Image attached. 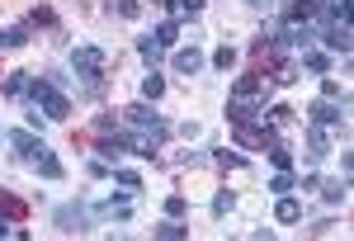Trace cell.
<instances>
[{
  "instance_id": "7c38bea8",
  "label": "cell",
  "mask_w": 354,
  "mask_h": 241,
  "mask_svg": "<svg viewBox=\"0 0 354 241\" xmlns=\"http://www.w3.org/2000/svg\"><path fill=\"white\" fill-rule=\"evenodd\" d=\"M322 157H330V133L326 128H307V161H322Z\"/></svg>"
},
{
  "instance_id": "8fae6325",
  "label": "cell",
  "mask_w": 354,
  "mask_h": 241,
  "mask_svg": "<svg viewBox=\"0 0 354 241\" xmlns=\"http://www.w3.org/2000/svg\"><path fill=\"white\" fill-rule=\"evenodd\" d=\"M265 114L260 100H227V123H255Z\"/></svg>"
},
{
  "instance_id": "836d02e7",
  "label": "cell",
  "mask_w": 354,
  "mask_h": 241,
  "mask_svg": "<svg viewBox=\"0 0 354 241\" xmlns=\"http://www.w3.org/2000/svg\"><path fill=\"white\" fill-rule=\"evenodd\" d=\"M203 5H208V0H175V10H180V15H203Z\"/></svg>"
},
{
  "instance_id": "e0dca14e",
  "label": "cell",
  "mask_w": 354,
  "mask_h": 241,
  "mask_svg": "<svg viewBox=\"0 0 354 241\" xmlns=\"http://www.w3.org/2000/svg\"><path fill=\"white\" fill-rule=\"evenodd\" d=\"M317 189H322L326 204H345L350 199V180H317Z\"/></svg>"
},
{
  "instance_id": "d6986e66",
  "label": "cell",
  "mask_w": 354,
  "mask_h": 241,
  "mask_svg": "<svg viewBox=\"0 0 354 241\" xmlns=\"http://www.w3.org/2000/svg\"><path fill=\"white\" fill-rule=\"evenodd\" d=\"M151 232H156V237H165V241H185V237H189V227H185L180 217H165V222H156V227H151Z\"/></svg>"
},
{
  "instance_id": "484cf974",
  "label": "cell",
  "mask_w": 354,
  "mask_h": 241,
  "mask_svg": "<svg viewBox=\"0 0 354 241\" xmlns=\"http://www.w3.org/2000/svg\"><path fill=\"white\" fill-rule=\"evenodd\" d=\"M232 208H236V194H232V189H218V199H213V217H227Z\"/></svg>"
},
{
  "instance_id": "f1b7e54d",
  "label": "cell",
  "mask_w": 354,
  "mask_h": 241,
  "mask_svg": "<svg viewBox=\"0 0 354 241\" xmlns=\"http://www.w3.org/2000/svg\"><path fill=\"white\" fill-rule=\"evenodd\" d=\"M0 43H5V53H15V48H24V43H28V33H24V28H5Z\"/></svg>"
},
{
  "instance_id": "f546056e",
  "label": "cell",
  "mask_w": 354,
  "mask_h": 241,
  "mask_svg": "<svg viewBox=\"0 0 354 241\" xmlns=\"http://www.w3.org/2000/svg\"><path fill=\"white\" fill-rule=\"evenodd\" d=\"M213 66H218V71H232V66H236V48H227V43H222L218 53H213Z\"/></svg>"
},
{
  "instance_id": "d590c367",
  "label": "cell",
  "mask_w": 354,
  "mask_h": 241,
  "mask_svg": "<svg viewBox=\"0 0 354 241\" xmlns=\"http://www.w3.org/2000/svg\"><path fill=\"white\" fill-rule=\"evenodd\" d=\"M95 133H113V114H100L95 118Z\"/></svg>"
},
{
  "instance_id": "74e56055",
  "label": "cell",
  "mask_w": 354,
  "mask_h": 241,
  "mask_svg": "<svg viewBox=\"0 0 354 241\" xmlns=\"http://www.w3.org/2000/svg\"><path fill=\"white\" fill-rule=\"evenodd\" d=\"M151 5H156V10H175V0H151Z\"/></svg>"
},
{
  "instance_id": "ba28073f",
  "label": "cell",
  "mask_w": 354,
  "mask_h": 241,
  "mask_svg": "<svg viewBox=\"0 0 354 241\" xmlns=\"http://www.w3.org/2000/svg\"><path fill=\"white\" fill-rule=\"evenodd\" d=\"M232 100H260L265 105V76L250 66L245 76H236V85H232Z\"/></svg>"
},
{
  "instance_id": "e575fe53",
  "label": "cell",
  "mask_w": 354,
  "mask_h": 241,
  "mask_svg": "<svg viewBox=\"0 0 354 241\" xmlns=\"http://www.w3.org/2000/svg\"><path fill=\"white\" fill-rule=\"evenodd\" d=\"M322 100H340V85L335 80H322Z\"/></svg>"
},
{
  "instance_id": "83f0119b",
  "label": "cell",
  "mask_w": 354,
  "mask_h": 241,
  "mask_svg": "<svg viewBox=\"0 0 354 241\" xmlns=\"http://www.w3.org/2000/svg\"><path fill=\"white\" fill-rule=\"evenodd\" d=\"M28 24H43V28H57V15L48 10V5H33L28 10Z\"/></svg>"
},
{
  "instance_id": "ffe728a7",
  "label": "cell",
  "mask_w": 354,
  "mask_h": 241,
  "mask_svg": "<svg viewBox=\"0 0 354 241\" xmlns=\"http://www.w3.org/2000/svg\"><path fill=\"white\" fill-rule=\"evenodd\" d=\"M265 152H270V161L279 166V170H293V152H288V142H283V137H274Z\"/></svg>"
},
{
  "instance_id": "603a6c76",
  "label": "cell",
  "mask_w": 354,
  "mask_h": 241,
  "mask_svg": "<svg viewBox=\"0 0 354 241\" xmlns=\"http://www.w3.org/2000/svg\"><path fill=\"white\" fill-rule=\"evenodd\" d=\"M151 38H156V43H161V48H175V43H180V24H175V19H165V24L156 28V33H151Z\"/></svg>"
},
{
  "instance_id": "7402d4cb",
  "label": "cell",
  "mask_w": 354,
  "mask_h": 241,
  "mask_svg": "<svg viewBox=\"0 0 354 241\" xmlns=\"http://www.w3.org/2000/svg\"><path fill=\"white\" fill-rule=\"evenodd\" d=\"M161 95H165V76H156V71H147V76H142V100H151V105H156Z\"/></svg>"
},
{
  "instance_id": "4dcf8cb0",
  "label": "cell",
  "mask_w": 354,
  "mask_h": 241,
  "mask_svg": "<svg viewBox=\"0 0 354 241\" xmlns=\"http://www.w3.org/2000/svg\"><path fill=\"white\" fill-rule=\"evenodd\" d=\"M189 213V199H185V194H170V199H165V217H185Z\"/></svg>"
},
{
  "instance_id": "2e32d148",
  "label": "cell",
  "mask_w": 354,
  "mask_h": 241,
  "mask_svg": "<svg viewBox=\"0 0 354 241\" xmlns=\"http://www.w3.org/2000/svg\"><path fill=\"white\" fill-rule=\"evenodd\" d=\"M0 90H5V100H28V71H10Z\"/></svg>"
},
{
  "instance_id": "5bb4252c",
  "label": "cell",
  "mask_w": 354,
  "mask_h": 241,
  "mask_svg": "<svg viewBox=\"0 0 354 241\" xmlns=\"http://www.w3.org/2000/svg\"><path fill=\"white\" fill-rule=\"evenodd\" d=\"M175 71H180V76H198V71H203V53L189 43L185 53H175Z\"/></svg>"
},
{
  "instance_id": "d4e9b609",
  "label": "cell",
  "mask_w": 354,
  "mask_h": 241,
  "mask_svg": "<svg viewBox=\"0 0 354 241\" xmlns=\"http://www.w3.org/2000/svg\"><path fill=\"white\" fill-rule=\"evenodd\" d=\"M302 66H307V71H317V76H326V71H330V57L326 53H302Z\"/></svg>"
},
{
  "instance_id": "8d00e7d4",
  "label": "cell",
  "mask_w": 354,
  "mask_h": 241,
  "mask_svg": "<svg viewBox=\"0 0 354 241\" xmlns=\"http://www.w3.org/2000/svg\"><path fill=\"white\" fill-rule=\"evenodd\" d=\"M10 232H15V227H10V217H0V237H10Z\"/></svg>"
},
{
  "instance_id": "7a4b0ae2",
  "label": "cell",
  "mask_w": 354,
  "mask_h": 241,
  "mask_svg": "<svg viewBox=\"0 0 354 241\" xmlns=\"http://www.w3.org/2000/svg\"><path fill=\"white\" fill-rule=\"evenodd\" d=\"M28 105L38 109L43 118H53V123H66V118H71V100H66V90H62L53 76L28 80Z\"/></svg>"
},
{
  "instance_id": "44dd1931",
  "label": "cell",
  "mask_w": 354,
  "mask_h": 241,
  "mask_svg": "<svg viewBox=\"0 0 354 241\" xmlns=\"http://www.w3.org/2000/svg\"><path fill=\"white\" fill-rule=\"evenodd\" d=\"M161 43H156V38H137V57H142V62H147V66H151V71H156V62H161Z\"/></svg>"
},
{
  "instance_id": "5b68a950",
  "label": "cell",
  "mask_w": 354,
  "mask_h": 241,
  "mask_svg": "<svg viewBox=\"0 0 354 241\" xmlns=\"http://www.w3.org/2000/svg\"><path fill=\"white\" fill-rule=\"evenodd\" d=\"M53 222H57V232L81 237V232H90V208H85L81 199H76V204H62V208L53 213Z\"/></svg>"
},
{
  "instance_id": "9c48e42d",
  "label": "cell",
  "mask_w": 354,
  "mask_h": 241,
  "mask_svg": "<svg viewBox=\"0 0 354 241\" xmlns=\"http://www.w3.org/2000/svg\"><path fill=\"white\" fill-rule=\"evenodd\" d=\"M123 152H133V147H128V137H118V133H100V142H95V157H100V161L118 166V157H123Z\"/></svg>"
},
{
  "instance_id": "1f68e13d",
  "label": "cell",
  "mask_w": 354,
  "mask_h": 241,
  "mask_svg": "<svg viewBox=\"0 0 354 241\" xmlns=\"http://www.w3.org/2000/svg\"><path fill=\"white\" fill-rule=\"evenodd\" d=\"M293 185H298V180H293V170H279V175L270 180V189H274V194H293Z\"/></svg>"
},
{
  "instance_id": "cb8c5ba5",
  "label": "cell",
  "mask_w": 354,
  "mask_h": 241,
  "mask_svg": "<svg viewBox=\"0 0 354 241\" xmlns=\"http://www.w3.org/2000/svg\"><path fill=\"white\" fill-rule=\"evenodd\" d=\"M109 10L118 19H137V15H142V0H109Z\"/></svg>"
},
{
  "instance_id": "9a60e30c",
  "label": "cell",
  "mask_w": 354,
  "mask_h": 241,
  "mask_svg": "<svg viewBox=\"0 0 354 241\" xmlns=\"http://www.w3.org/2000/svg\"><path fill=\"white\" fill-rule=\"evenodd\" d=\"M33 170H38V175H43V180H62V175H66V166H62V161H57V152H53V147H48V152H43V157L33 161Z\"/></svg>"
},
{
  "instance_id": "d6a6232c",
  "label": "cell",
  "mask_w": 354,
  "mask_h": 241,
  "mask_svg": "<svg viewBox=\"0 0 354 241\" xmlns=\"http://www.w3.org/2000/svg\"><path fill=\"white\" fill-rule=\"evenodd\" d=\"M113 180L123 189H142V175H137V170H123V166H113Z\"/></svg>"
},
{
  "instance_id": "277c9868",
  "label": "cell",
  "mask_w": 354,
  "mask_h": 241,
  "mask_svg": "<svg viewBox=\"0 0 354 241\" xmlns=\"http://www.w3.org/2000/svg\"><path fill=\"white\" fill-rule=\"evenodd\" d=\"M5 142H10L15 161H24V166H33V161L48 152V142H43L38 133H28V128H15V133H5Z\"/></svg>"
},
{
  "instance_id": "ac0fdd59",
  "label": "cell",
  "mask_w": 354,
  "mask_h": 241,
  "mask_svg": "<svg viewBox=\"0 0 354 241\" xmlns=\"http://www.w3.org/2000/svg\"><path fill=\"white\" fill-rule=\"evenodd\" d=\"M274 217H279V222H302V204L293 199V194H279V208H274Z\"/></svg>"
},
{
  "instance_id": "30bf717a",
  "label": "cell",
  "mask_w": 354,
  "mask_h": 241,
  "mask_svg": "<svg viewBox=\"0 0 354 241\" xmlns=\"http://www.w3.org/2000/svg\"><path fill=\"white\" fill-rule=\"evenodd\" d=\"M322 43H326V53H340L350 57V24H322Z\"/></svg>"
},
{
  "instance_id": "6da1fadb",
  "label": "cell",
  "mask_w": 354,
  "mask_h": 241,
  "mask_svg": "<svg viewBox=\"0 0 354 241\" xmlns=\"http://www.w3.org/2000/svg\"><path fill=\"white\" fill-rule=\"evenodd\" d=\"M71 71L81 80L85 100H100L104 95V80H109V53L95 48V43H81V48H71Z\"/></svg>"
},
{
  "instance_id": "8992f818",
  "label": "cell",
  "mask_w": 354,
  "mask_h": 241,
  "mask_svg": "<svg viewBox=\"0 0 354 241\" xmlns=\"http://www.w3.org/2000/svg\"><path fill=\"white\" fill-rule=\"evenodd\" d=\"M232 133H236V147H250V152L270 147L274 137H279L270 123H265V118H255V123H232Z\"/></svg>"
},
{
  "instance_id": "4fadbf2b",
  "label": "cell",
  "mask_w": 354,
  "mask_h": 241,
  "mask_svg": "<svg viewBox=\"0 0 354 241\" xmlns=\"http://www.w3.org/2000/svg\"><path fill=\"white\" fill-rule=\"evenodd\" d=\"M0 217H10V222H24V217H28V204L19 199V194L0 189Z\"/></svg>"
},
{
  "instance_id": "4316f807",
  "label": "cell",
  "mask_w": 354,
  "mask_h": 241,
  "mask_svg": "<svg viewBox=\"0 0 354 241\" xmlns=\"http://www.w3.org/2000/svg\"><path fill=\"white\" fill-rule=\"evenodd\" d=\"M213 161H218L222 170H241L245 157H236V152H222V147H213Z\"/></svg>"
},
{
  "instance_id": "52a82bcc",
  "label": "cell",
  "mask_w": 354,
  "mask_h": 241,
  "mask_svg": "<svg viewBox=\"0 0 354 241\" xmlns=\"http://www.w3.org/2000/svg\"><path fill=\"white\" fill-rule=\"evenodd\" d=\"M307 118L317 123V128H335V123H345V100L335 105V100H317V105L307 109Z\"/></svg>"
},
{
  "instance_id": "3957f363",
  "label": "cell",
  "mask_w": 354,
  "mask_h": 241,
  "mask_svg": "<svg viewBox=\"0 0 354 241\" xmlns=\"http://www.w3.org/2000/svg\"><path fill=\"white\" fill-rule=\"evenodd\" d=\"M123 118H128L133 128H142V133L170 137V123H165L161 114H156V105H151V100H137V105H128V109H123Z\"/></svg>"
}]
</instances>
